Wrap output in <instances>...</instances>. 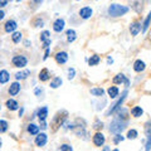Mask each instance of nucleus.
<instances>
[{"instance_id":"1","label":"nucleus","mask_w":151,"mask_h":151,"mask_svg":"<svg viewBox=\"0 0 151 151\" xmlns=\"http://www.w3.org/2000/svg\"><path fill=\"white\" fill-rule=\"evenodd\" d=\"M67 129L72 130L78 137H82L84 140H87L86 136H88V131L86 129V121H84L83 119H76L72 122H68Z\"/></svg>"},{"instance_id":"2","label":"nucleus","mask_w":151,"mask_h":151,"mask_svg":"<svg viewBox=\"0 0 151 151\" xmlns=\"http://www.w3.org/2000/svg\"><path fill=\"white\" fill-rule=\"evenodd\" d=\"M68 120V111L65 110H60L55 113L53 116V120L50 122V126H52V130L57 131L59 127H62L65 125V121Z\"/></svg>"},{"instance_id":"3","label":"nucleus","mask_w":151,"mask_h":151,"mask_svg":"<svg viewBox=\"0 0 151 151\" xmlns=\"http://www.w3.org/2000/svg\"><path fill=\"white\" fill-rule=\"evenodd\" d=\"M129 10H130V8H129V6L113 3V4H111V5L108 6L107 13H108V15L112 17V18H119V17H124V15H126V14L129 13Z\"/></svg>"},{"instance_id":"4","label":"nucleus","mask_w":151,"mask_h":151,"mask_svg":"<svg viewBox=\"0 0 151 151\" xmlns=\"http://www.w3.org/2000/svg\"><path fill=\"white\" fill-rule=\"evenodd\" d=\"M127 124H129V121H124V120H120V119H115L111 125H110V132H112V134H121L122 131H124L126 129Z\"/></svg>"},{"instance_id":"5","label":"nucleus","mask_w":151,"mask_h":151,"mask_svg":"<svg viewBox=\"0 0 151 151\" xmlns=\"http://www.w3.org/2000/svg\"><path fill=\"white\" fill-rule=\"evenodd\" d=\"M145 131V151H151V120H147L144 125Z\"/></svg>"},{"instance_id":"6","label":"nucleus","mask_w":151,"mask_h":151,"mask_svg":"<svg viewBox=\"0 0 151 151\" xmlns=\"http://www.w3.org/2000/svg\"><path fill=\"white\" fill-rule=\"evenodd\" d=\"M127 94H129V91L127 89H125L124 92H122V94H121V97L117 100L113 105L110 107V110L107 111V113H106V116H110V115H112V113H115L117 110H120L121 108V106H122V103H124V101L126 100V97H127Z\"/></svg>"},{"instance_id":"7","label":"nucleus","mask_w":151,"mask_h":151,"mask_svg":"<svg viewBox=\"0 0 151 151\" xmlns=\"http://www.w3.org/2000/svg\"><path fill=\"white\" fill-rule=\"evenodd\" d=\"M12 64L17 68H25L28 65V58L23 54H17L12 58Z\"/></svg>"},{"instance_id":"8","label":"nucleus","mask_w":151,"mask_h":151,"mask_svg":"<svg viewBox=\"0 0 151 151\" xmlns=\"http://www.w3.org/2000/svg\"><path fill=\"white\" fill-rule=\"evenodd\" d=\"M78 14H79V18L83 19V20H88V19H91L92 15H93V9L91 6H82L81 9L78 10Z\"/></svg>"},{"instance_id":"9","label":"nucleus","mask_w":151,"mask_h":151,"mask_svg":"<svg viewBox=\"0 0 151 151\" xmlns=\"http://www.w3.org/2000/svg\"><path fill=\"white\" fill-rule=\"evenodd\" d=\"M92 142L96 147H102L106 142V136L102 134V132H96L92 137Z\"/></svg>"},{"instance_id":"10","label":"nucleus","mask_w":151,"mask_h":151,"mask_svg":"<svg viewBox=\"0 0 151 151\" xmlns=\"http://www.w3.org/2000/svg\"><path fill=\"white\" fill-rule=\"evenodd\" d=\"M47 142H48V135L45 132H39L34 139V144L38 147H43V146L47 145Z\"/></svg>"},{"instance_id":"11","label":"nucleus","mask_w":151,"mask_h":151,"mask_svg":"<svg viewBox=\"0 0 151 151\" xmlns=\"http://www.w3.org/2000/svg\"><path fill=\"white\" fill-rule=\"evenodd\" d=\"M112 82H113V84H122V83H124L126 87H129V86H130V79L127 78L124 73H119V74H116L115 77H113Z\"/></svg>"},{"instance_id":"12","label":"nucleus","mask_w":151,"mask_h":151,"mask_svg":"<svg viewBox=\"0 0 151 151\" xmlns=\"http://www.w3.org/2000/svg\"><path fill=\"white\" fill-rule=\"evenodd\" d=\"M68 58H69V55H68L67 52H64V50L57 52L55 55H54V59L58 64H65L68 62Z\"/></svg>"},{"instance_id":"13","label":"nucleus","mask_w":151,"mask_h":151,"mask_svg":"<svg viewBox=\"0 0 151 151\" xmlns=\"http://www.w3.org/2000/svg\"><path fill=\"white\" fill-rule=\"evenodd\" d=\"M40 42L43 43V48L44 49L49 48V45L52 43V40H50V32L49 30H43L40 33Z\"/></svg>"},{"instance_id":"14","label":"nucleus","mask_w":151,"mask_h":151,"mask_svg":"<svg viewBox=\"0 0 151 151\" xmlns=\"http://www.w3.org/2000/svg\"><path fill=\"white\" fill-rule=\"evenodd\" d=\"M65 27V20L63 18H57L53 23V30L55 33H62Z\"/></svg>"},{"instance_id":"15","label":"nucleus","mask_w":151,"mask_h":151,"mask_svg":"<svg viewBox=\"0 0 151 151\" xmlns=\"http://www.w3.org/2000/svg\"><path fill=\"white\" fill-rule=\"evenodd\" d=\"M141 29H142V25H141V22H139V20H135L130 24V33H131L132 37L137 35L141 32Z\"/></svg>"},{"instance_id":"16","label":"nucleus","mask_w":151,"mask_h":151,"mask_svg":"<svg viewBox=\"0 0 151 151\" xmlns=\"http://www.w3.org/2000/svg\"><path fill=\"white\" fill-rule=\"evenodd\" d=\"M17 28H18V23L14 20V19H10V20H8L5 23V25H4V30H5L6 33L13 34L14 32H17Z\"/></svg>"},{"instance_id":"17","label":"nucleus","mask_w":151,"mask_h":151,"mask_svg":"<svg viewBox=\"0 0 151 151\" xmlns=\"http://www.w3.org/2000/svg\"><path fill=\"white\" fill-rule=\"evenodd\" d=\"M37 116H38V120H39V122L45 121V120H47V117H48V107H47V106H43V107L38 108Z\"/></svg>"},{"instance_id":"18","label":"nucleus","mask_w":151,"mask_h":151,"mask_svg":"<svg viewBox=\"0 0 151 151\" xmlns=\"http://www.w3.org/2000/svg\"><path fill=\"white\" fill-rule=\"evenodd\" d=\"M20 89H22V86H20V83L19 82H13L10 83V86H9V89H8V92L10 96H17V94L20 92Z\"/></svg>"},{"instance_id":"19","label":"nucleus","mask_w":151,"mask_h":151,"mask_svg":"<svg viewBox=\"0 0 151 151\" xmlns=\"http://www.w3.org/2000/svg\"><path fill=\"white\" fill-rule=\"evenodd\" d=\"M132 68H134L135 72L141 73V72H144V70L146 69V63L144 62V60H141V59H136L135 62H134V65H132Z\"/></svg>"},{"instance_id":"20","label":"nucleus","mask_w":151,"mask_h":151,"mask_svg":"<svg viewBox=\"0 0 151 151\" xmlns=\"http://www.w3.org/2000/svg\"><path fill=\"white\" fill-rule=\"evenodd\" d=\"M38 78H39V81H40V82H47V81H49V79H50V70H49L48 68L40 69Z\"/></svg>"},{"instance_id":"21","label":"nucleus","mask_w":151,"mask_h":151,"mask_svg":"<svg viewBox=\"0 0 151 151\" xmlns=\"http://www.w3.org/2000/svg\"><path fill=\"white\" fill-rule=\"evenodd\" d=\"M116 119H120V120H124V121H129V111L126 108L121 107L120 110H117L116 112Z\"/></svg>"},{"instance_id":"22","label":"nucleus","mask_w":151,"mask_h":151,"mask_svg":"<svg viewBox=\"0 0 151 151\" xmlns=\"http://www.w3.org/2000/svg\"><path fill=\"white\" fill-rule=\"evenodd\" d=\"M29 76H30V70L29 69H24V70H20V72H17L14 77H15L17 82H19V81H24V79H27Z\"/></svg>"},{"instance_id":"23","label":"nucleus","mask_w":151,"mask_h":151,"mask_svg":"<svg viewBox=\"0 0 151 151\" xmlns=\"http://www.w3.org/2000/svg\"><path fill=\"white\" fill-rule=\"evenodd\" d=\"M5 106L8 107V110H10V111L19 110V102L17 100H14V98H9V100L5 102Z\"/></svg>"},{"instance_id":"24","label":"nucleus","mask_w":151,"mask_h":151,"mask_svg":"<svg viewBox=\"0 0 151 151\" xmlns=\"http://www.w3.org/2000/svg\"><path fill=\"white\" fill-rule=\"evenodd\" d=\"M107 94H108V96H110L111 98H113V100H115V98H117V97H119V94H120L119 87H117V86H110V87L107 88Z\"/></svg>"},{"instance_id":"25","label":"nucleus","mask_w":151,"mask_h":151,"mask_svg":"<svg viewBox=\"0 0 151 151\" xmlns=\"http://www.w3.org/2000/svg\"><path fill=\"white\" fill-rule=\"evenodd\" d=\"M10 79V73L6 69H1L0 70V84H5L9 82Z\"/></svg>"},{"instance_id":"26","label":"nucleus","mask_w":151,"mask_h":151,"mask_svg":"<svg viewBox=\"0 0 151 151\" xmlns=\"http://www.w3.org/2000/svg\"><path fill=\"white\" fill-rule=\"evenodd\" d=\"M63 84V79L60 78V77H53L50 79V88H53V89H57V88H59L60 86Z\"/></svg>"},{"instance_id":"27","label":"nucleus","mask_w":151,"mask_h":151,"mask_svg":"<svg viewBox=\"0 0 151 151\" xmlns=\"http://www.w3.org/2000/svg\"><path fill=\"white\" fill-rule=\"evenodd\" d=\"M141 25H142V29H141V32L145 33L147 32V29L150 28V25H151V12L146 15V18H145V20H144V23H141Z\"/></svg>"},{"instance_id":"28","label":"nucleus","mask_w":151,"mask_h":151,"mask_svg":"<svg viewBox=\"0 0 151 151\" xmlns=\"http://www.w3.org/2000/svg\"><path fill=\"white\" fill-rule=\"evenodd\" d=\"M131 115L132 117H135V119H139L144 115V110L141 108V106H134L131 108Z\"/></svg>"},{"instance_id":"29","label":"nucleus","mask_w":151,"mask_h":151,"mask_svg":"<svg viewBox=\"0 0 151 151\" xmlns=\"http://www.w3.org/2000/svg\"><path fill=\"white\" fill-rule=\"evenodd\" d=\"M65 38H67L68 43H73V42L77 39V33H76L74 29H68L65 32Z\"/></svg>"},{"instance_id":"30","label":"nucleus","mask_w":151,"mask_h":151,"mask_svg":"<svg viewBox=\"0 0 151 151\" xmlns=\"http://www.w3.org/2000/svg\"><path fill=\"white\" fill-rule=\"evenodd\" d=\"M101 62V57L98 54H93L88 58V65H91V67H94V65H98Z\"/></svg>"},{"instance_id":"31","label":"nucleus","mask_w":151,"mask_h":151,"mask_svg":"<svg viewBox=\"0 0 151 151\" xmlns=\"http://www.w3.org/2000/svg\"><path fill=\"white\" fill-rule=\"evenodd\" d=\"M130 6L134 9V10L137 13V14H140L141 12L144 10V3H141V1H131L130 3Z\"/></svg>"},{"instance_id":"32","label":"nucleus","mask_w":151,"mask_h":151,"mask_svg":"<svg viewBox=\"0 0 151 151\" xmlns=\"http://www.w3.org/2000/svg\"><path fill=\"white\" fill-rule=\"evenodd\" d=\"M39 130H40V129H39V126L35 125V124H33V122L28 125V127H27V131L29 132L30 135H33V136H37L38 134H39Z\"/></svg>"},{"instance_id":"33","label":"nucleus","mask_w":151,"mask_h":151,"mask_svg":"<svg viewBox=\"0 0 151 151\" xmlns=\"http://www.w3.org/2000/svg\"><path fill=\"white\" fill-rule=\"evenodd\" d=\"M89 92H91V94L94 97H102L103 94H105V89L102 87H93V88H91Z\"/></svg>"},{"instance_id":"34","label":"nucleus","mask_w":151,"mask_h":151,"mask_svg":"<svg viewBox=\"0 0 151 151\" xmlns=\"http://www.w3.org/2000/svg\"><path fill=\"white\" fill-rule=\"evenodd\" d=\"M23 39V34H22V32H14L13 34H12V40H13V43H20Z\"/></svg>"},{"instance_id":"35","label":"nucleus","mask_w":151,"mask_h":151,"mask_svg":"<svg viewBox=\"0 0 151 151\" xmlns=\"http://www.w3.org/2000/svg\"><path fill=\"white\" fill-rule=\"evenodd\" d=\"M137 136H139L137 130L131 129V130L127 131V134H126V139H129V140H135V139H137Z\"/></svg>"},{"instance_id":"36","label":"nucleus","mask_w":151,"mask_h":151,"mask_svg":"<svg viewBox=\"0 0 151 151\" xmlns=\"http://www.w3.org/2000/svg\"><path fill=\"white\" fill-rule=\"evenodd\" d=\"M8 129H9L8 121H5V120H0V134H4V132H6Z\"/></svg>"},{"instance_id":"37","label":"nucleus","mask_w":151,"mask_h":151,"mask_svg":"<svg viewBox=\"0 0 151 151\" xmlns=\"http://www.w3.org/2000/svg\"><path fill=\"white\" fill-rule=\"evenodd\" d=\"M92 127H93L94 130H97V132H100V130H102V129H103V122H102V121H100L98 119H96V120H94V122H93Z\"/></svg>"},{"instance_id":"38","label":"nucleus","mask_w":151,"mask_h":151,"mask_svg":"<svg viewBox=\"0 0 151 151\" xmlns=\"http://www.w3.org/2000/svg\"><path fill=\"white\" fill-rule=\"evenodd\" d=\"M124 140H125V136H122L121 134H116L115 136H113V140L112 141H113V144H115V145H119Z\"/></svg>"},{"instance_id":"39","label":"nucleus","mask_w":151,"mask_h":151,"mask_svg":"<svg viewBox=\"0 0 151 151\" xmlns=\"http://www.w3.org/2000/svg\"><path fill=\"white\" fill-rule=\"evenodd\" d=\"M33 25H34V28H42L44 25V20L43 19H40V18H35L34 20H33Z\"/></svg>"},{"instance_id":"40","label":"nucleus","mask_w":151,"mask_h":151,"mask_svg":"<svg viewBox=\"0 0 151 151\" xmlns=\"http://www.w3.org/2000/svg\"><path fill=\"white\" fill-rule=\"evenodd\" d=\"M67 77H68V79H73L76 77V69L73 67H69L67 69Z\"/></svg>"},{"instance_id":"41","label":"nucleus","mask_w":151,"mask_h":151,"mask_svg":"<svg viewBox=\"0 0 151 151\" xmlns=\"http://www.w3.org/2000/svg\"><path fill=\"white\" fill-rule=\"evenodd\" d=\"M59 151H73V147L69 144H62L59 146Z\"/></svg>"},{"instance_id":"42","label":"nucleus","mask_w":151,"mask_h":151,"mask_svg":"<svg viewBox=\"0 0 151 151\" xmlns=\"http://www.w3.org/2000/svg\"><path fill=\"white\" fill-rule=\"evenodd\" d=\"M34 94H35L37 97L43 96V94H44V88L43 87H35L34 88Z\"/></svg>"},{"instance_id":"43","label":"nucleus","mask_w":151,"mask_h":151,"mask_svg":"<svg viewBox=\"0 0 151 151\" xmlns=\"http://www.w3.org/2000/svg\"><path fill=\"white\" fill-rule=\"evenodd\" d=\"M49 53H50V48H47V49H45V52H44V57H43V60L48 59V57H49Z\"/></svg>"},{"instance_id":"44","label":"nucleus","mask_w":151,"mask_h":151,"mask_svg":"<svg viewBox=\"0 0 151 151\" xmlns=\"http://www.w3.org/2000/svg\"><path fill=\"white\" fill-rule=\"evenodd\" d=\"M9 4L8 0H0V8H4V6H6Z\"/></svg>"},{"instance_id":"45","label":"nucleus","mask_w":151,"mask_h":151,"mask_svg":"<svg viewBox=\"0 0 151 151\" xmlns=\"http://www.w3.org/2000/svg\"><path fill=\"white\" fill-rule=\"evenodd\" d=\"M47 126H48V125H47V122L43 121V122H40V127H39V129H42V130H47Z\"/></svg>"},{"instance_id":"46","label":"nucleus","mask_w":151,"mask_h":151,"mask_svg":"<svg viewBox=\"0 0 151 151\" xmlns=\"http://www.w3.org/2000/svg\"><path fill=\"white\" fill-rule=\"evenodd\" d=\"M4 18H5V13H4V10H0V20H3Z\"/></svg>"},{"instance_id":"47","label":"nucleus","mask_w":151,"mask_h":151,"mask_svg":"<svg viewBox=\"0 0 151 151\" xmlns=\"http://www.w3.org/2000/svg\"><path fill=\"white\" fill-rule=\"evenodd\" d=\"M107 63H108V64H112V63H113V59L111 58V57H108V58H107Z\"/></svg>"},{"instance_id":"48","label":"nucleus","mask_w":151,"mask_h":151,"mask_svg":"<svg viewBox=\"0 0 151 151\" xmlns=\"http://www.w3.org/2000/svg\"><path fill=\"white\" fill-rule=\"evenodd\" d=\"M23 113H24V108H20V110H19V116H23Z\"/></svg>"},{"instance_id":"49","label":"nucleus","mask_w":151,"mask_h":151,"mask_svg":"<svg viewBox=\"0 0 151 151\" xmlns=\"http://www.w3.org/2000/svg\"><path fill=\"white\" fill-rule=\"evenodd\" d=\"M25 47H29V40H25Z\"/></svg>"},{"instance_id":"50","label":"nucleus","mask_w":151,"mask_h":151,"mask_svg":"<svg viewBox=\"0 0 151 151\" xmlns=\"http://www.w3.org/2000/svg\"><path fill=\"white\" fill-rule=\"evenodd\" d=\"M103 151H111V150H110V147H105V149H103Z\"/></svg>"},{"instance_id":"51","label":"nucleus","mask_w":151,"mask_h":151,"mask_svg":"<svg viewBox=\"0 0 151 151\" xmlns=\"http://www.w3.org/2000/svg\"><path fill=\"white\" fill-rule=\"evenodd\" d=\"M3 146V141H1V139H0V147Z\"/></svg>"},{"instance_id":"52","label":"nucleus","mask_w":151,"mask_h":151,"mask_svg":"<svg viewBox=\"0 0 151 151\" xmlns=\"http://www.w3.org/2000/svg\"><path fill=\"white\" fill-rule=\"evenodd\" d=\"M111 151H120L119 149H113V150H111Z\"/></svg>"},{"instance_id":"53","label":"nucleus","mask_w":151,"mask_h":151,"mask_svg":"<svg viewBox=\"0 0 151 151\" xmlns=\"http://www.w3.org/2000/svg\"><path fill=\"white\" fill-rule=\"evenodd\" d=\"M0 110H1V106H0Z\"/></svg>"}]
</instances>
